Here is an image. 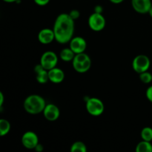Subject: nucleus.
Returning a JSON list of instances; mask_svg holds the SVG:
<instances>
[{
	"label": "nucleus",
	"mask_w": 152,
	"mask_h": 152,
	"mask_svg": "<svg viewBox=\"0 0 152 152\" xmlns=\"http://www.w3.org/2000/svg\"><path fill=\"white\" fill-rule=\"evenodd\" d=\"M34 72L36 74V79L40 84H45L49 81L48 71L45 69L41 64L37 65L34 68Z\"/></svg>",
	"instance_id": "obj_13"
},
{
	"label": "nucleus",
	"mask_w": 152,
	"mask_h": 152,
	"mask_svg": "<svg viewBox=\"0 0 152 152\" xmlns=\"http://www.w3.org/2000/svg\"><path fill=\"white\" fill-rule=\"evenodd\" d=\"M49 81L51 83L58 84L62 83L65 79V73L62 69L59 68H53L48 71Z\"/></svg>",
	"instance_id": "obj_12"
},
{
	"label": "nucleus",
	"mask_w": 152,
	"mask_h": 152,
	"mask_svg": "<svg viewBox=\"0 0 152 152\" xmlns=\"http://www.w3.org/2000/svg\"><path fill=\"white\" fill-rule=\"evenodd\" d=\"M88 25L94 31H100L105 26V19L102 13H94L89 16Z\"/></svg>",
	"instance_id": "obj_6"
},
{
	"label": "nucleus",
	"mask_w": 152,
	"mask_h": 152,
	"mask_svg": "<svg viewBox=\"0 0 152 152\" xmlns=\"http://www.w3.org/2000/svg\"><path fill=\"white\" fill-rule=\"evenodd\" d=\"M22 144L28 149H35L39 144L38 136L33 132H25L22 137Z\"/></svg>",
	"instance_id": "obj_7"
},
{
	"label": "nucleus",
	"mask_w": 152,
	"mask_h": 152,
	"mask_svg": "<svg viewBox=\"0 0 152 152\" xmlns=\"http://www.w3.org/2000/svg\"><path fill=\"white\" fill-rule=\"evenodd\" d=\"M89 59H90V56L87 53H85V52L77 53L75 56H74V59H73L72 63H80V62H83Z\"/></svg>",
	"instance_id": "obj_20"
},
{
	"label": "nucleus",
	"mask_w": 152,
	"mask_h": 152,
	"mask_svg": "<svg viewBox=\"0 0 152 152\" xmlns=\"http://www.w3.org/2000/svg\"><path fill=\"white\" fill-rule=\"evenodd\" d=\"M35 150H36V151H37V152H41V151L43 150V146H42V145H40L39 143L38 145H37V146H36Z\"/></svg>",
	"instance_id": "obj_26"
},
{
	"label": "nucleus",
	"mask_w": 152,
	"mask_h": 152,
	"mask_svg": "<svg viewBox=\"0 0 152 152\" xmlns=\"http://www.w3.org/2000/svg\"><path fill=\"white\" fill-rule=\"evenodd\" d=\"M145 95H146L147 99H148L150 102H152V86L147 88L146 92H145Z\"/></svg>",
	"instance_id": "obj_23"
},
{
	"label": "nucleus",
	"mask_w": 152,
	"mask_h": 152,
	"mask_svg": "<svg viewBox=\"0 0 152 152\" xmlns=\"http://www.w3.org/2000/svg\"><path fill=\"white\" fill-rule=\"evenodd\" d=\"M148 13H149L150 16H151V17L152 18V7H151V9H150V10H149V12H148Z\"/></svg>",
	"instance_id": "obj_30"
},
{
	"label": "nucleus",
	"mask_w": 152,
	"mask_h": 152,
	"mask_svg": "<svg viewBox=\"0 0 152 152\" xmlns=\"http://www.w3.org/2000/svg\"><path fill=\"white\" fill-rule=\"evenodd\" d=\"M123 1H124V0H110V1L114 3V4H120V3L123 2Z\"/></svg>",
	"instance_id": "obj_28"
},
{
	"label": "nucleus",
	"mask_w": 152,
	"mask_h": 152,
	"mask_svg": "<svg viewBox=\"0 0 152 152\" xmlns=\"http://www.w3.org/2000/svg\"><path fill=\"white\" fill-rule=\"evenodd\" d=\"M3 102H4V95L2 92H0V107L2 106Z\"/></svg>",
	"instance_id": "obj_27"
},
{
	"label": "nucleus",
	"mask_w": 152,
	"mask_h": 152,
	"mask_svg": "<svg viewBox=\"0 0 152 152\" xmlns=\"http://www.w3.org/2000/svg\"><path fill=\"white\" fill-rule=\"evenodd\" d=\"M86 110L92 116L97 117L103 113L105 107L104 104L99 99L96 97L89 98L86 101Z\"/></svg>",
	"instance_id": "obj_3"
},
{
	"label": "nucleus",
	"mask_w": 152,
	"mask_h": 152,
	"mask_svg": "<svg viewBox=\"0 0 152 152\" xmlns=\"http://www.w3.org/2000/svg\"><path fill=\"white\" fill-rule=\"evenodd\" d=\"M3 1L7 3H12V2H16V1H17L18 0H3Z\"/></svg>",
	"instance_id": "obj_29"
},
{
	"label": "nucleus",
	"mask_w": 152,
	"mask_h": 152,
	"mask_svg": "<svg viewBox=\"0 0 152 152\" xmlns=\"http://www.w3.org/2000/svg\"><path fill=\"white\" fill-rule=\"evenodd\" d=\"M10 130V124L7 120H0V135L1 137L5 136L9 133Z\"/></svg>",
	"instance_id": "obj_17"
},
{
	"label": "nucleus",
	"mask_w": 152,
	"mask_h": 152,
	"mask_svg": "<svg viewBox=\"0 0 152 152\" xmlns=\"http://www.w3.org/2000/svg\"><path fill=\"white\" fill-rule=\"evenodd\" d=\"M38 39L42 44H49L55 39L53 30L50 28H44L39 32Z\"/></svg>",
	"instance_id": "obj_11"
},
{
	"label": "nucleus",
	"mask_w": 152,
	"mask_h": 152,
	"mask_svg": "<svg viewBox=\"0 0 152 152\" xmlns=\"http://www.w3.org/2000/svg\"><path fill=\"white\" fill-rule=\"evenodd\" d=\"M55 40L65 44L71 40L74 32V20L69 13H61L56 17L53 25Z\"/></svg>",
	"instance_id": "obj_1"
},
{
	"label": "nucleus",
	"mask_w": 152,
	"mask_h": 152,
	"mask_svg": "<svg viewBox=\"0 0 152 152\" xmlns=\"http://www.w3.org/2000/svg\"><path fill=\"white\" fill-rule=\"evenodd\" d=\"M150 65H151V62H150L149 58L143 54L135 56L132 62V68L134 71H136L139 74L148 71V68H150Z\"/></svg>",
	"instance_id": "obj_4"
},
{
	"label": "nucleus",
	"mask_w": 152,
	"mask_h": 152,
	"mask_svg": "<svg viewBox=\"0 0 152 152\" xmlns=\"http://www.w3.org/2000/svg\"><path fill=\"white\" fill-rule=\"evenodd\" d=\"M102 10H103V8L101 5H96L94 7V13H102Z\"/></svg>",
	"instance_id": "obj_25"
},
{
	"label": "nucleus",
	"mask_w": 152,
	"mask_h": 152,
	"mask_svg": "<svg viewBox=\"0 0 152 152\" xmlns=\"http://www.w3.org/2000/svg\"><path fill=\"white\" fill-rule=\"evenodd\" d=\"M141 138L142 140L151 142L152 140V129L150 127H145L141 131Z\"/></svg>",
	"instance_id": "obj_19"
},
{
	"label": "nucleus",
	"mask_w": 152,
	"mask_h": 152,
	"mask_svg": "<svg viewBox=\"0 0 152 152\" xmlns=\"http://www.w3.org/2000/svg\"><path fill=\"white\" fill-rule=\"evenodd\" d=\"M58 62V57L56 53L53 51H46L42 55L40 59V64L45 69L49 70L55 68Z\"/></svg>",
	"instance_id": "obj_5"
},
{
	"label": "nucleus",
	"mask_w": 152,
	"mask_h": 152,
	"mask_svg": "<svg viewBox=\"0 0 152 152\" xmlns=\"http://www.w3.org/2000/svg\"><path fill=\"white\" fill-rule=\"evenodd\" d=\"M135 151L137 152H152V145L151 142L142 140L137 144Z\"/></svg>",
	"instance_id": "obj_16"
},
{
	"label": "nucleus",
	"mask_w": 152,
	"mask_h": 152,
	"mask_svg": "<svg viewBox=\"0 0 152 152\" xmlns=\"http://www.w3.org/2000/svg\"><path fill=\"white\" fill-rule=\"evenodd\" d=\"M42 113L45 118L48 121H55L60 115L59 108L56 105L52 103L47 104Z\"/></svg>",
	"instance_id": "obj_8"
},
{
	"label": "nucleus",
	"mask_w": 152,
	"mask_h": 152,
	"mask_svg": "<svg viewBox=\"0 0 152 152\" xmlns=\"http://www.w3.org/2000/svg\"><path fill=\"white\" fill-rule=\"evenodd\" d=\"M71 152H86L87 148L85 143L80 141L74 142L71 146Z\"/></svg>",
	"instance_id": "obj_18"
},
{
	"label": "nucleus",
	"mask_w": 152,
	"mask_h": 152,
	"mask_svg": "<svg viewBox=\"0 0 152 152\" xmlns=\"http://www.w3.org/2000/svg\"><path fill=\"white\" fill-rule=\"evenodd\" d=\"M46 102L44 98L39 95L32 94L28 96L24 101V108L31 114H38L43 112L46 106Z\"/></svg>",
	"instance_id": "obj_2"
},
{
	"label": "nucleus",
	"mask_w": 152,
	"mask_h": 152,
	"mask_svg": "<svg viewBox=\"0 0 152 152\" xmlns=\"http://www.w3.org/2000/svg\"><path fill=\"white\" fill-rule=\"evenodd\" d=\"M73 68L78 73H86L91 68V58L88 60L80 63H72Z\"/></svg>",
	"instance_id": "obj_14"
},
{
	"label": "nucleus",
	"mask_w": 152,
	"mask_h": 152,
	"mask_svg": "<svg viewBox=\"0 0 152 152\" xmlns=\"http://www.w3.org/2000/svg\"><path fill=\"white\" fill-rule=\"evenodd\" d=\"M140 80L145 84H148L152 81V74L148 72V71L140 74Z\"/></svg>",
	"instance_id": "obj_21"
},
{
	"label": "nucleus",
	"mask_w": 152,
	"mask_h": 152,
	"mask_svg": "<svg viewBox=\"0 0 152 152\" xmlns=\"http://www.w3.org/2000/svg\"><path fill=\"white\" fill-rule=\"evenodd\" d=\"M134 10L139 13H147L152 7L151 0H132Z\"/></svg>",
	"instance_id": "obj_10"
},
{
	"label": "nucleus",
	"mask_w": 152,
	"mask_h": 152,
	"mask_svg": "<svg viewBox=\"0 0 152 152\" xmlns=\"http://www.w3.org/2000/svg\"><path fill=\"white\" fill-rule=\"evenodd\" d=\"M75 55L76 53L70 48H67L61 50L59 57L65 62H71V61H73Z\"/></svg>",
	"instance_id": "obj_15"
},
{
	"label": "nucleus",
	"mask_w": 152,
	"mask_h": 152,
	"mask_svg": "<svg viewBox=\"0 0 152 152\" xmlns=\"http://www.w3.org/2000/svg\"><path fill=\"white\" fill-rule=\"evenodd\" d=\"M69 15L71 16V17L74 20H76V19H77L79 17H80V11L77 10H72L69 13Z\"/></svg>",
	"instance_id": "obj_22"
},
{
	"label": "nucleus",
	"mask_w": 152,
	"mask_h": 152,
	"mask_svg": "<svg viewBox=\"0 0 152 152\" xmlns=\"http://www.w3.org/2000/svg\"><path fill=\"white\" fill-rule=\"evenodd\" d=\"M34 2L39 6H45L48 4L50 1V0H34Z\"/></svg>",
	"instance_id": "obj_24"
},
{
	"label": "nucleus",
	"mask_w": 152,
	"mask_h": 152,
	"mask_svg": "<svg viewBox=\"0 0 152 152\" xmlns=\"http://www.w3.org/2000/svg\"><path fill=\"white\" fill-rule=\"evenodd\" d=\"M86 47H87V42L85 40V39L81 37H73L70 41L69 48L76 54L85 52Z\"/></svg>",
	"instance_id": "obj_9"
}]
</instances>
